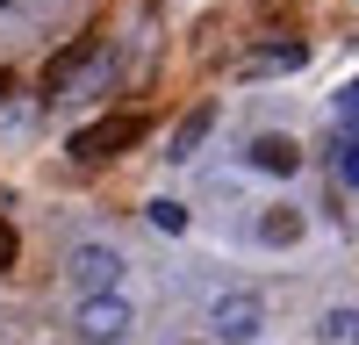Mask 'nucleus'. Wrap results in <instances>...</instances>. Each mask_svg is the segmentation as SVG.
<instances>
[{
    "mask_svg": "<svg viewBox=\"0 0 359 345\" xmlns=\"http://www.w3.org/2000/svg\"><path fill=\"white\" fill-rule=\"evenodd\" d=\"M137 137H144V115H108V123H86L65 151H72L79 165H101V158H115V151H130Z\"/></svg>",
    "mask_w": 359,
    "mask_h": 345,
    "instance_id": "nucleus-2",
    "label": "nucleus"
},
{
    "mask_svg": "<svg viewBox=\"0 0 359 345\" xmlns=\"http://www.w3.org/2000/svg\"><path fill=\"white\" fill-rule=\"evenodd\" d=\"M302 58H309L302 43H266V50H252V58H245V72H294Z\"/></svg>",
    "mask_w": 359,
    "mask_h": 345,
    "instance_id": "nucleus-7",
    "label": "nucleus"
},
{
    "mask_svg": "<svg viewBox=\"0 0 359 345\" xmlns=\"http://www.w3.org/2000/svg\"><path fill=\"white\" fill-rule=\"evenodd\" d=\"M252 165H259V172H294L302 151H294V137H259V144H252Z\"/></svg>",
    "mask_w": 359,
    "mask_h": 345,
    "instance_id": "nucleus-6",
    "label": "nucleus"
},
{
    "mask_svg": "<svg viewBox=\"0 0 359 345\" xmlns=\"http://www.w3.org/2000/svg\"><path fill=\"white\" fill-rule=\"evenodd\" d=\"M101 72H108V43H79V50H65V58H50L43 94H50V101H72V94H86Z\"/></svg>",
    "mask_w": 359,
    "mask_h": 345,
    "instance_id": "nucleus-1",
    "label": "nucleus"
},
{
    "mask_svg": "<svg viewBox=\"0 0 359 345\" xmlns=\"http://www.w3.org/2000/svg\"><path fill=\"white\" fill-rule=\"evenodd\" d=\"M323 345H359V309H331L323 316Z\"/></svg>",
    "mask_w": 359,
    "mask_h": 345,
    "instance_id": "nucleus-10",
    "label": "nucleus"
},
{
    "mask_svg": "<svg viewBox=\"0 0 359 345\" xmlns=\"http://www.w3.org/2000/svg\"><path fill=\"white\" fill-rule=\"evenodd\" d=\"M144 216H151V223L165 230V238H172V230H187V209H180V201H165V194H158V201H151Z\"/></svg>",
    "mask_w": 359,
    "mask_h": 345,
    "instance_id": "nucleus-11",
    "label": "nucleus"
},
{
    "mask_svg": "<svg viewBox=\"0 0 359 345\" xmlns=\"http://www.w3.org/2000/svg\"><path fill=\"white\" fill-rule=\"evenodd\" d=\"M208 324H216V338H223V345H252V338H259V324H266V302L252 295V288H237V295H223L216 309H208Z\"/></svg>",
    "mask_w": 359,
    "mask_h": 345,
    "instance_id": "nucleus-3",
    "label": "nucleus"
},
{
    "mask_svg": "<svg viewBox=\"0 0 359 345\" xmlns=\"http://www.w3.org/2000/svg\"><path fill=\"white\" fill-rule=\"evenodd\" d=\"M65 266H72V280L86 288V295H115V280H123V252H108V245H79Z\"/></svg>",
    "mask_w": 359,
    "mask_h": 345,
    "instance_id": "nucleus-5",
    "label": "nucleus"
},
{
    "mask_svg": "<svg viewBox=\"0 0 359 345\" xmlns=\"http://www.w3.org/2000/svg\"><path fill=\"white\" fill-rule=\"evenodd\" d=\"M0 8H8V0H0Z\"/></svg>",
    "mask_w": 359,
    "mask_h": 345,
    "instance_id": "nucleus-15",
    "label": "nucleus"
},
{
    "mask_svg": "<svg viewBox=\"0 0 359 345\" xmlns=\"http://www.w3.org/2000/svg\"><path fill=\"white\" fill-rule=\"evenodd\" d=\"M338 180L359 187V144H345V151H338Z\"/></svg>",
    "mask_w": 359,
    "mask_h": 345,
    "instance_id": "nucleus-13",
    "label": "nucleus"
},
{
    "mask_svg": "<svg viewBox=\"0 0 359 345\" xmlns=\"http://www.w3.org/2000/svg\"><path fill=\"white\" fill-rule=\"evenodd\" d=\"M130 324H137V316H130L123 295H86V302H79V338H86V345H115V338H130Z\"/></svg>",
    "mask_w": 359,
    "mask_h": 345,
    "instance_id": "nucleus-4",
    "label": "nucleus"
},
{
    "mask_svg": "<svg viewBox=\"0 0 359 345\" xmlns=\"http://www.w3.org/2000/svg\"><path fill=\"white\" fill-rule=\"evenodd\" d=\"M15 252H22V238H15V223H8V216H0V273H8V266H15Z\"/></svg>",
    "mask_w": 359,
    "mask_h": 345,
    "instance_id": "nucleus-12",
    "label": "nucleus"
},
{
    "mask_svg": "<svg viewBox=\"0 0 359 345\" xmlns=\"http://www.w3.org/2000/svg\"><path fill=\"white\" fill-rule=\"evenodd\" d=\"M0 94H8V79H0Z\"/></svg>",
    "mask_w": 359,
    "mask_h": 345,
    "instance_id": "nucleus-14",
    "label": "nucleus"
},
{
    "mask_svg": "<svg viewBox=\"0 0 359 345\" xmlns=\"http://www.w3.org/2000/svg\"><path fill=\"white\" fill-rule=\"evenodd\" d=\"M259 238L266 245H294V238H302V209H266L259 216Z\"/></svg>",
    "mask_w": 359,
    "mask_h": 345,
    "instance_id": "nucleus-9",
    "label": "nucleus"
},
{
    "mask_svg": "<svg viewBox=\"0 0 359 345\" xmlns=\"http://www.w3.org/2000/svg\"><path fill=\"white\" fill-rule=\"evenodd\" d=\"M208 123H216V108H208V101H201V108L187 115V123H180V130H172V151H165V158H194V144L208 137Z\"/></svg>",
    "mask_w": 359,
    "mask_h": 345,
    "instance_id": "nucleus-8",
    "label": "nucleus"
}]
</instances>
